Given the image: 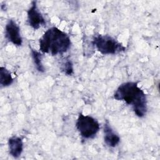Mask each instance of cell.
<instances>
[{
  "label": "cell",
  "instance_id": "6da1fadb",
  "mask_svg": "<svg viewBox=\"0 0 160 160\" xmlns=\"http://www.w3.org/2000/svg\"><path fill=\"white\" fill-rule=\"evenodd\" d=\"M118 101H124L131 105L134 113L139 118L144 117L147 112V99L144 92L138 87L136 82L121 84L114 94Z\"/></svg>",
  "mask_w": 160,
  "mask_h": 160
},
{
  "label": "cell",
  "instance_id": "7a4b0ae2",
  "mask_svg": "<svg viewBox=\"0 0 160 160\" xmlns=\"http://www.w3.org/2000/svg\"><path fill=\"white\" fill-rule=\"evenodd\" d=\"M71 46V39L65 32L56 27L48 29L39 39V49L52 56L62 54Z\"/></svg>",
  "mask_w": 160,
  "mask_h": 160
},
{
  "label": "cell",
  "instance_id": "3957f363",
  "mask_svg": "<svg viewBox=\"0 0 160 160\" xmlns=\"http://www.w3.org/2000/svg\"><path fill=\"white\" fill-rule=\"evenodd\" d=\"M92 44L102 54H114L124 51L126 47L109 35L98 34L96 36Z\"/></svg>",
  "mask_w": 160,
  "mask_h": 160
},
{
  "label": "cell",
  "instance_id": "277c9868",
  "mask_svg": "<svg viewBox=\"0 0 160 160\" xmlns=\"http://www.w3.org/2000/svg\"><path fill=\"white\" fill-rule=\"evenodd\" d=\"M76 127L81 137L84 139L94 138L99 131L100 126L98 121L91 116L79 113Z\"/></svg>",
  "mask_w": 160,
  "mask_h": 160
},
{
  "label": "cell",
  "instance_id": "5b68a950",
  "mask_svg": "<svg viewBox=\"0 0 160 160\" xmlns=\"http://www.w3.org/2000/svg\"><path fill=\"white\" fill-rule=\"evenodd\" d=\"M28 21L34 29H38L41 26L46 24L45 19L39 11L36 1L32 2L31 6L28 11Z\"/></svg>",
  "mask_w": 160,
  "mask_h": 160
},
{
  "label": "cell",
  "instance_id": "8992f818",
  "mask_svg": "<svg viewBox=\"0 0 160 160\" xmlns=\"http://www.w3.org/2000/svg\"><path fill=\"white\" fill-rule=\"evenodd\" d=\"M6 37L12 44L16 46H21L22 39L20 34V29L16 22L10 19L8 21L5 28Z\"/></svg>",
  "mask_w": 160,
  "mask_h": 160
},
{
  "label": "cell",
  "instance_id": "52a82bcc",
  "mask_svg": "<svg viewBox=\"0 0 160 160\" xmlns=\"http://www.w3.org/2000/svg\"><path fill=\"white\" fill-rule=\"evenodd\" d=\"M104 142L109 147L114 148L119 144L120 138L112 129L108 121H106V123L104 124Z\"/></svg>",
  "mask_w": 160,
  "mask_h": 160
},
{
  "label": "cell",
  "instance_id": "ba28073f",
  "mask_svg": "<svg viewBox=\"0 0 160 160\" xmlns=\"http://www.w3.org/2000/svg\"><path fill=\"white\" fill-rule=\"evenodd\" d=\"M8 146L10 154L14 158H19L23 150V142L19 137L13 136L8 141Z\"/></svg>",
  "mask_w": 160,
  "mask_h": 160
},
{
  "label": "cell",
  "instance_id": "9c48e42d",
  "mask_svg": "<svg viewBox=\"0 0 160 160\" xmlns=\"http://www.w3.org/2000/svg\"><path fill=\"white\" fill-rule=\"evenodd\" d=\"M13 82V78L11 72L5 68H0V84L6 87L11 85Z\"/></svg>",
  "mask_w": 160,
  "mask_h": 160
},
{
  "label": "cell",
  "instance_id": "30bf717a",
  "mask_svg": "<svg viewBox=\"0 0 160 160\" xmlns=\"http://www.w3.org/2000/svg\"><path fill=\"white\" fill-rule=\"evenodd\" d=\"M31 55L37 70L40 72H44L45 71V69L42 63L41 54L38 51H37L36 50L31 49Z\"/></svg>",
  "mask_w": 160,
  "mask_h": 160
},
{
  "label": "cell",
  "instance_id": "8fae6325",
  "mask_svg": "<svg viewBox=\"0 0 160 160\" xmlns=\"http://www.w3.org/2000/svg\"><path fill=\"white\" fill-rule=\"evenodd\" d=\"M62 71L67 75H71L73 73V66L70 60L66 61L62 65Z\"/></svg>",
  "mask_w": 160,
  "mask_h": 160
}]
</instances>
